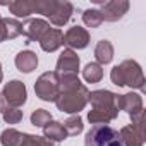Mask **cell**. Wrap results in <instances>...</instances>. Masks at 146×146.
I'll list each match as a JSON object with an SVG mask.
<instances>
[{
    "label": "cell",
    "mask_w": 146,
    "mask_h": 146,
    "mask_svg": "<svg viewBox=\"0 0 146 146\" xmlns=\"http://www.w3.org/2000/svg\"><path fill=\"white\" fill-rule=\"evenodd\" d=\"M117 95L108 90L91 91L88 102L91 103V112L88 113V120L91 124H108L119 115V108L115 105Z\"/></svg>",
    "instance_id": "cell-1"
},
{
    "label": "cell",
    "mask_w": 146,
    "mask_h": 146,
    "mask_svg": "<svg viewBox=\"0 0 146 146\" xmlns=\"http://www.w3.org/2000/svg\"><path fill=\"white\" fill-rule=\"evenodd\" d=\"M110 79L115 86H131L137 90H144V76L139 64L136 60H124L115 65L110 72Z\"/></svg>",
    "instance_id": "cell-2"
},
{
    "label": "cell",
    "mask_w": 146,
    "mask_h": 146,
    "mask_svg": "<svg viewBox=\"0 0 146 146\" xmlns=\"http://www.w3.org/2000/svg\"><path fill=\"white\" fill-rule=\"evenodd\" d=\"M88 96H90V91L88 88L81 83L70 90H65V91H60L57 100H55V105L60 112H65V113H79L86 103H88Z\"/></svg>",
    "instance_id": "cell-3"
},
{
    "label": "cell",
    "mask_w": 146,
    "mask_h": 146,
    "mask_svg": "<svg viewBox=\"0 0 146 146\" xmlns=\"http://www.w3.org/2000/svg\"><path fill=\"white\" fill-rule=\"evenodd\" d=\"M84 146H122L119 131L108 124H95L84 137Z\"/></svg>",
    "instance_id": "cell-4"
},
{
    "label": "cell",
    "mask_w": 146,
    "mask_h": 146,
    "mask_svg": "<svg viewBox=\"0 0 146 146\" xmlns=\"http://www.w3.org/2000/svg\"><path fill=\"white\" fill-rule=\"evenodd\" d=\"M132 124L125 125L120 129L119 136H120V143L122 146H143L144 143V110L131 115Z\"/></svg>",
    "instance_id": "cell-5"
},
{
    "label": "cell",
    "mask_w": 146,
    "mask_h": 146,
    "mask_svg": "<svg viewBox=\"0 0 146 146\" xmlns=\"http://www.w3.org/2000/svg\"><path fill=\"white\" fill-rule=\"evenodd\" d=\"M26 86L21 81H11L5 84V88L0 93V110H7V108H19L21 105L26 103Z\"/></svg>",
    "instance_id": "cell-6"
},
{
    "label": "cell",
    "mask_w": 146,
    "mask_h": 146,
    "mask_svg": "<svg viewBox=\"0 0 146 146\" xmlns=\"http://www.w3.org/2000/svg\"><path fill=\"white\" fill-rule=\"evenodd\" d=\"M35 93L45 102H55L58 96V78L55 72H45L35 83Z\"/></svg>",
    "instance_id": "cell-7"
},
{
    "label": "cell",
    "mask_w": 146,
    "mask_h": 146,
    "mask_svg": "<svg viewBox=\"0 0 146 146\" xmlns=\"http://www.w3.org/2000/svg\"><path fill=\"white\" fill-rule=\"evenodd\" d=\"M78 70H79V57L70 48L64 50L57 60V67L53 72L58 78H64V76H78Z\"/></svg>",
    "instance_id": "cell-8"
},
{
    "label": "cell",
    "mask_w": 146,
    "mask_h": 146,
    "mask_svg": "<svg viewBox=\"0 0 146 146\" xmlns=\"http://www.w3.org/2000/svg\"><path fill=\"white\" fill-rule=\"evenodd\" d=\"M127 11H129V2L127 0H112V2H103L102 4L100 14H102L103 21L115 23V21L122 19Z\"/></svg>",
    "instance_id": "cell-9"
},
{
    "label": "cell",
    "mask_w": 146,
    "mask_h": 146,
    "mask_svg": "<svg viewBox=\"0 0 146 146\" xmlns=\"http://www.w3.org/2000/svg\"><path fill=\"white\" fill-rule=\"evenodd\" d=\"M90 43V33L81 28V26H72L65 35H64V45H67L70 50L72 48H86Z\"/></svg>",
    "instance_id": "cell-10"
},
{
    "label": "cell",
    "mask_w": 146,
    "mask_h": 146,
    "mask_svg": "<svg viewBox=\"0 0 146 146\" xmlns=\"http://www.w3.org/2000/svg\"><path fill=\"white\" fill-rule=\"evenodd\" d=\"M115 105L119 110H125L131 115L137 113L143 110V98L137 95V93H127V95H117V100H115Z\"/></svg>",
    "instance_id": "cell-11"
},
{
    "label": "cell",
    "mask_w": 146,
    "mask_h": 146,
    "mask_svg": "<svg viewBox=\"0 0 146 146\" xmlns=\"http://www.w3.org/2000/svg\"><path fill=\"white\" fill-rule=\"evenodd\" d=\"M48 29L50 24L43 19H29L26 24H23V35L31 41H40Z\"/></svg>",
    "instance_id": "cell-12"
},
{
    "label": "cell",
    "mask_w": 146,
    "mask_h": 146,
    "mask_svg": "<svg viewBox=\"0 0 146 146\" xmlns=\"http://www.w3.org/2000/svg\"><path fill=\"white\" fill-rule=\"evenodd\" d=\"M40 45L45 52H55L64 45V33L58 28H50L40 40Z\"/></svg>",
    "instance_id": "cell-13"
},
{
    "label": "cell",
    "mask_w": 146,
    "mask_h": 146,
    "mask_svg": "<svg viewBox=\"0 0 146 146\" xmlns=\"http://www.w3.org/2000/svg\"><path fill=\"white\" fill-rule=\"evenodd\" d=\"M38 65V57L35 52L31 50H23L16 55V67L21 70V72H26V74H29V72H33Z\"/></svg>",
    "instance_id": "cell-14"
},
{
    "label": "cell",
    "mask_w": 146,
    "mask_h": 146,
    "mask_svg": "<svg viewBox=\"0 0 146 146\" xmlns=\"http://www.w3.org/2000/svg\"><path fill=\"white\" fill-rule=\"evenodd\" d=\"M72 11H74V7H72L70 2H58L55 12H53L48 19H50V23H52L53 26H64V24L70 19Z\"/></svg>",
    "instance_id": "cell-15"
},
{
    "label": "cell",
    "mask_w": 146,
    "mask_h": 146,
    "mask_svg": "<svg viewBox=\"0 0 146 146\" xmlns=\"http://www.w3.org/2000/svg\"><path fill=\"white\" fill-rule=\"evenodd\" d=\"M7 7L16 17H28L29 14H35V0H16L9 2Z\"/></svg>",
    "instance_id": "cell-16"
},
{
    "label": "cell",
    "mask_w": 146,
    "mask_h": 146,
    "mask_svg": "<svg viewBox=\"0 0 146 146\" xmlns=\"http://www.w3.org/2000/svg\"><path fill=\"white\" fill-rule=\"evenodd\" d=\"M95 57H96V64L100 65H105V64H110L112 58H113V46L108 40H102L98 41L96 48H95Z\"/></svg>",
    "instance_id": "cell-17"
},
{
    "label": "cell",
    "mask_w": 146,
    "mask_h": 146,
    "mask_svg": "<svg viewBox=\"0 0 146 146\" xmlns=\"http://www.w3.org/2000/svg\"><path fill=\"white\" fill-rule=\"evenodd\" d=\"M43 131H45V137L50 139V141H55V143H58V141L67 137V132H65V129H64V125L60 122H53L52 120L50 124H46L43 127Z\"/></svg>",
    "instance_id": "cell-18"
},
{
    "label": "cell",
    "mask_w": 146,
    "mask_h": 146,
    "mask_svg": "<svg viewBox=\"0 0 146 146\" xmlns=\"http://www.w3.org/2000/svg\"><path fill=\"white\" fill-rule=\"evenodd\" d=\"M83 78L88 83H100L103 78V69L100 64L96 62H90L84 69H83Z\"/></svg>",
    "instance_id": "cell-19"
},
{
    "label": "cell",
    "mask_w": 146,
    "mask_h": 146,
    "mask_svg": "<svg viewBox=\"0 0 146 146\" xmlns=\"http://www.w3.org/2000/svg\"><path fill=\"white\" fill-rule=\"evenodd\" d=\"M19 146H58V143L50 141L41 136H33V134H23V139Z\"/></svg>",
    "instance_id": "cell-20"
},
{
    "label": "cell",
    "mask_w": 146,
    "mask_h": 146,
    "mask_svg": "<svg viewBox=\"0 0 146 146\" xmlns=\"http://www.w3.org/2000/svg\"><path fill=\"white\" fill-rule=\"evenodd\" d=\"M23 134L24 132H19L16 129H5L0 134V143H2V146H19Z\"/></svg>",
    "instance_id": "cell-21"
},
{
    "label": "cell",
    "mask_w": 146,
    "mask_h": 146,
    "mask_svg": "<svg viewBox=\"0 0 146 146\" xmlns=\"http://www.w3.org/2000/svg\"><path fill=\"white\" fill-rule=\"evenodd\" d=\"M57 0H35V12L50 17L57 9Z\"/></svg>",
    "instance_id": "cell-22"
},
{
    "label": "cell",
    "mask_w": 146,
    "mask_h": 146,
    "mask_svg": "<svg viewBox=\"0 0 146 146\" xmlns=\"http://www.w3.org/2000/svg\"><path fill=\"white\" fill-rule=\"evenodd\" d=\"M64 129H65V132H67V136H76V134H79L81 131H83V119L79 117V115H72V117H69L64 124Z\"/></svg>",
    "instance_id": "cell-23"
},
{
    "label": "cell",
    "mask_w": 146,
    "mask_h": 146,
    "mask_svg": "<svg viewBox=\"0 0 146 146\" xmlns=\"http://www.w3.org/2000/svg\"><path fill=\"white\" fill-rule=\"evenodd\" d=\"M83 21H84V24H86L88 28H100L102 23H103V17H102L100 11H96V9H88V11H84V14H83Z\"/></svg>",
    "instance_id": "cell-24"
},
{
    "label": "cell",
    "mask_w": 146,
    "mask_h": 146,
    "mask_svg": "<svg viewBox=\"0 0 146 146\" xmlns=\"http://www.w3.org/2000/svg\"><path fill=\"white\" fill-rule=\"evenodd\" d=\"M50 122H52V115H50V112H46L43 108H36L31 113V124L35 127H45Z\"/></svg>",
    "instance_id": "cell-25"
},
{
    "label": "cell",
    "mask_w": 146,
    "mask_h": 146,
    "mask_svg": "<svg viewBox=\"0 0 146 146\" xmlns=\"http://www.w3.org/2000/svg\"><path fill=\"white\" fill-rule=\"evenodd\" d=\"M4 24H5V31H7V38L9 40H14L19 35H23V24L19 21H16V19H4Z\"/></svg>",
    "instance_id": "cell-26"
},
{
    "label": "cell",
    "mask_w": 146,
    "mask_h": 146,
    "mask_svg": "<svg viewBox=\"0 0 146 146\" xmlns=\"http://www.w3.org/2000/svg\"><path fill=\"white\" fill-rule=\"evenodd\" d=\"M4 120L7 124H17L23 120V110L19 108H7L4 110Z\"/></svg>",
    "instance_id": "cell-27"
},
{
    "label": "cell",
    "mask_w": 146,
    "mask_h": 146,
    "mask_svg": "<svg viewBox=\"0 0 146 146\" xmlns=\"http://www.w3.org/2000/svg\"><path fill=\"white\" fill-rule=\"evenodd\" d=\"M7 40V31H5V24H4V17L0 16V43Z\"/></svg>",
    "instance_id": "cell-28"
},
{
    "label": "cell",
    "mask_w": 146,
    "mask_h": 146,
    "mask_svg": "<svg viewBox=\"0 0 146 146\" xmlns=\"http://www.w3.org/2000/svg\"><path fill=\"white\" fill-rule=\"evenodd\" d=\"M2 79H4V72H2V64H0V83H2Z\"/></svg>",
    "instance_id": "cell-29"
}]
</instances>
